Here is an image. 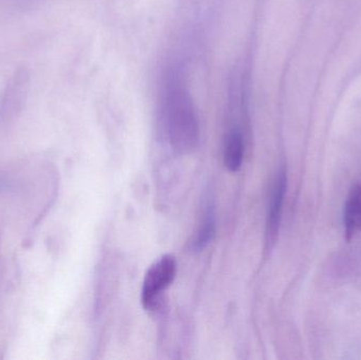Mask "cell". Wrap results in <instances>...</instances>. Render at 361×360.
Wrapping results in <instances>:
<instances>
[{
    "label": "cell",
    "instance_id": "obj_1",
    "mask_svg": "<svg viewBox=\"0 0 361 360\" xmlns=\"http://www.w3.org/2000/svg\"><path fill=\"white\" fill-rule=\"evenodd\" d=\"M162 111L171 146L180 152L195 149L199 142V120L190 94L176 70L165 78Z\"/></svg>",
    "mask_w": 361,
    "mask_h": 360
},
{
    "label": "cell",
    "instance_id": "obj_2",
    "mask_svg": "<svg viewBox=\"0 0 361 360\" xmlns=\"http://www.w3.org/2000/svg\"><path fill=\"white\" fill-rule=\"evenodd\" d=\"M177 261L173 255H165L154 262L146 273L142 289V304L146 310H154L163 292L173 283Z\"/></svg>",
    "mask_w": 361,
    "mask_h": 360
},
{
    "label": "cell",
    "instance_id": "obj_3",
    "mask_svg": "<svg viewBox=\"0 0 361 360\" xmlns=\"http://www.w3.org/2000/svg\"><path fill=\"white\" fill-rule=\"evenodd\" d=\"M288 190V173L286 168H281L276 177L269 201V216H267V240L269 249L274 247L279 236L283 211L284 199Z\"/></svg>",
    "mask_w": 361,
    "mask_h": 360
},
{
    "label": "cell",
    "instance_id": "obj_4",
    "mask_svg": "<svg viewBox=\"0 0 361 360\" xmlns=\"http://www.w3.org/2000/svg\"><path fill=\"white\" fill-rule=\"evenodd\" d=\"M29 82L30 76L27 70L20 69L15 72L2 93L0 111L4 116H10L20 110L27 97Z\"/></svg>",
    "mask_w": 361,
    "mask_h": 360
},
{
    "label": "cell",
    "instance_id": "obj_5",
    "mask_svg": "<svg viewBox=\"0 0 361 360\" xmlns=\"http://www.w3.org/2000/svg\"><path fill=\"white\" fill-rule=\"evenodd\" d=\"M345 236L351 241L354 235L361 230V185L356 184L348 197L343 213Z\"/></svg>",
    "mask_w": 361,
    "mask_h": 360
},
{
    "label": "cell",
    "instance_id": "obj_6",
    "mask_svg": "<svg viewBox=\"0 0 361 360\" xmlns=\"http://www.w3.org/2000/svg\"><path fill=\"white\" fill-rule=\"evenodd\" d=\"M244 158V139L241 130L233 127L227 133L224 143V164L231 173L241 168Z\"/></svg>",
    "mask_w": 361,
    "mask_h": 360
},
{
    "label": "cell",
    "instance_id": "obj_7",
    "mask_svg": "<svg viewBox=\"0 0 361 360\" xmlns=\"http://www.w3.org/2000/svg\"><path fill=\"white\" fill-rule=\"evenodd\" d=\"M214 213L212 206H208L204 213L199 230L193 240L192 247L195 251L200 252L207 247L208 243L214 238Z\"/></svg>",
    "mask_w": 361,
    "mask_h": 360
}]
</instances>
